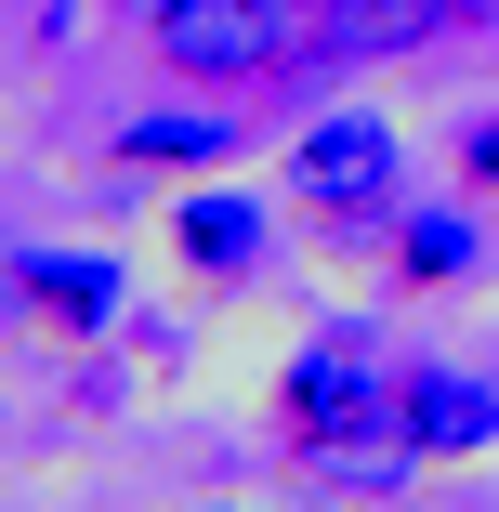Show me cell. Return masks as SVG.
<instances>
[{
	"label": "cell",
	"instance_id": "obj_1",
	"mask_svg": "<svg viewBox=\"0 0 499 512\" xmlns=\"http://www.w3.org/2000/svg\"><path fill=\"white\" fill-rule=\"evenodd\" d=\"M158 53L184 79H250L289 53V0H158Z\"/></svg>",
	"mask_w": 499,
	"mask_h": 512
},
{
	"label": "cell",
	"instance_id": "obj_8",
	"mask_svg": "<svg viewBox=\"0 0 499 512\" xmlns=\"http://www.w3.org/2000/svg\"><path fill=\"white\" fill-rule=\"evenodd\" d=\"M119 158L132 171H211V158H237V119L224 106H158V119L119 132Z\"/></svg>",
	"mask_w": 499,
	"mask_h": 512
},
{
	"label": "cell",
	"instance_id": "obj_5",
	"mask_svg": "<svg viewBox=\"0 0 499 512\" xmlns=\"http://www.w3.org/2000/svg\"><path fill=\"white\" fill-rule=\"evenodd\" d=\"M434 27H460V0H316V14H289L276 66H303V53H408Z\"/></svg>",
	"mask_w": 499,
	"mask_h": 512
},
{
	"label": "cell",
	"instance_id": "obj_6",
	"mask_svg": "<svg viewBox=\"0 0 499 512\" xmlns=\"http://www.w3.org/2000/svg\"><path fill=\"white\" fill-rule=\"evenodd\" d=\"M303 473H316L329 499H408L421 447L394 434V421H355V434H303Z\"/></svg>",
	"mask_w": 499,
	"mask_h": 512
},
{
	"label": "cell",
	"instance_id": "obj_2",
	"mask_svg": "<svg viewBox=\"0 0 499 512\" xmlns=\"http://www.w3.org/2000/svg\"><path fill=\"white\" fill-rule=\"evenodd\" d=\"M355 421H394V368L355 329H329L289 355V434H355Z\"/></svg>",
	"mask_w": 499,
	"mask_h": 512
},
{
	"label": "cell",
	"instance_id": "obj_7",
	"mask_svg": "<svg viewBox=\"0 0 499 512\" xmlns=\"http://www.w3.org/2000/svg\"><path fill=\"white\" fill-rule=\"evenodd\" d=\"M0 276H14L53 329H119V302H132V289H119V263H79V250H14Z\"/></svg>",
	"mask_w": 499,
	"mask_h": 512
},
{
	"label": "cell",
	"instance_id": "obj_3",
	"mask_svg": "<svg viewBox=\"0 0 499 512\" xmlns=\"http://www.w3.org/2000/svg\"><path fill=\"white\" fill-rule=\"evenodd\" d=\"M289 197H316V211H368V197H394V132L368 106L316 119L303 145H289Z\"/></svg>",
	"mask_w": 499,
	"mask_h": 512
},
{
	"label": "cell",
	"instance_id": "obj_11",
	"mask_svg": "<svg viewBox=\"0 0 499 512\" xmlns=\"http://www.w3.org/2000/svg\"><path fill=\"white\" fill-rule=\"evenodd\" d=\"M460 158H473V171H486V184H499V106H486V119H473V132H460Z\"/></svg>",
	"mask_w": 499,
	"mask_h": 512
},
{
	"label": "cell",
	"instance_id": "obj_10",
	"mask_svg": "<svg viewBox=\"0 0 499 512\" xmlns=\"http://www.w3.org/2000/svg\"><path fill=\"white\" fill-rule=\"evenodd\" d=\"M394 263L434 289V276H460V263H473V224H460V211H408V250H394Z\"/></svg>",
	"mask_w": 499,
	"mask_h": 512
},
{
	"label": "cell",
	"instance_id": "obj_4",
	"mask_svg": "<svg viewBox=\"0 0 499 512\" xmlns=\"http://www.w3.org/2000/svg\"><path fill=\"white\" fill-rule=\"evenodd\" d=\"M394 434H408L421 460L499 447V381H486V368H408V381H394Z\"/></svg>",
	"mask_w": 499,
	"mask_h": 512
},
{
	"label": "cell",
	"instance_id": "obj_12",
	"mask_svg": "<svg viewBox=\"0 0 499 512\" xmlns=\"http://www.w3.org/2000/svg\"><path fill=\"white\" fill-rule=\"evenodd\" d=\"M447 512H499V499H447Z\"/></svg>",
	"mask_w": 499,
	"mask_h": 512
},
{
	"label": "cell",
	"instance_id": "obj_9",
	"mask_svg": "<svg viewBox=\"0 0 499 512\" xmlns=\"http://www.w3.org/2000/svg\"><path fill=\"white\" fill-rule=\"evenodd\" d=\"M171 250L197 276H250L263 263V211H250V197H184V211H171Z\"/></svg>",
	"mask_w": 499,
	"mask_h": 512
}]
</instances>
